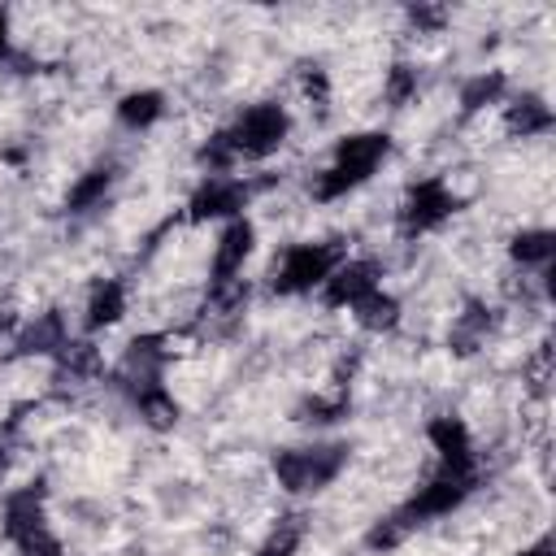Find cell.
Returning <instances> with one entry per match:
<instances>
[{"label":"cell","instance_id":"cell-1","mask_svg":"<svg viewBox=\"0 0 556 556\" xmlns=\"http://www.w3.org/2000/svg\"><path fill=\"white\" fill-rule=\"evenodd\" d=\"M387 156V135H352L339 143L330 169H321L317 178V200H334V195H348L352 187H361Z\"/></svg>","mask_w":556,"mask_h":556},{"label":"cell","instance_id":"cell-2","mask_svg":"<svg viewBox=\"0 0 556 556\" xmlns=\"http://www.w3.org/2000/svg\"><path fill=\"white\" fill-rule=\"evenodd\" d=\"M4 534H9V543H13L22 556H61V543H56V534L48 530L43 500H39L35 486L13 491V495L4 500Z\"/></svg>","mask_w":556,"mask_h":556},{"label":"cell","instance_id":"cell-3","mask_svg":"<svg viewBox=\"0 0 556 556\" xmlns=\"http://www.w3.org/2000/svg\"><path fill=\"white\" fill-rule=\"evenodd\" d=\"M348 460V447L343 443H317V447H291V452H278L274 460V473L287 491H321L326 482L339 478Z\"/></svg>","mask_w":556,"mask_h":556},{"label":"cell","instance_id":"cell-4","mask_svg":"<svg viewBox=\"0 0 556 556\" xmlns=\"http://www.w3.org/2000/svg\"><path fill=\"white\" fill-rule=\"evenodd\" d=\"M226 148L239 156H269L282 139H287V113L278 104H252L239 113V122L230 130H222Z\"/></svg>","mask_w":556,"mask_h":556},{"label":"cell","instance_id":"cell-5","mask_svg":"<svg viewBox=\"0 0 556 556\" xmlns=\"http://www.w3.org/2000/svg\"><path fill=\"white\" fill-rule=\"evenodd\" d=\"M339 261H343V256H339V248H330V243H295V248H287L274 287H278L282 295L313 291V287H321V282L330 278V269H334Z\"/></svg>","mask_w":556,"mask_h":556},{"label":"cell","instance_id":"cell-6","mask_svg":"<svg viewBox=\"0 0 556 556\" xmlns=\"http://www.w3.org/2000/svg\"><path fill=\"white\" fill-rule=\"evenodd\" d=\"M452 208H456L452 187H447L443 178H421V182L404 195L400 222H404V230H408V235H426V230L443 226V222L452 217Z\"/></svg>","mask_w":556,"mask_h":556},{"label":"cell","instance_id":"cell-7","mask_svg":"<svg viewBox=\"0 0 556 556\" xmlns=\"http://www.w3.org/2000/svg\"><path fill=\"white\" fill-rule=\"evenodd\" d=\"M469 495V478H456V473H439L434 482H426L400 513H391L404 530H413L417 521H426V517H443V513H452L460 500Z\"/></svg>","mask_w":556,"mask_h":556},{"label":"cell","instance_id":"cell-8","mask_svg":"<svg viewBox=\"0 0 556 556\" xmlns=\"http://www.w3.org/2000/svg\"><path fill=\"white\" fill-rule=\"evenodd\" d=\"M369 291H378V265L374 261H339L330 269V278L321 282V295L334 308H352Z\"/></svg>","mask_w":556,"mask_h":556},{"label":"cell","instance_id":"cell-9","mask_svg":"<svg viewBox=\"0 0 556 556\" xmlns=\"http://www.w3.org/2000/svg\"><path fill=\"white\" fill-rule=\"evenodd\" d=\"M426 434H430V443L443 460V473H456V478L473 473V443H469V430H465L460 417H434Z\"/></svg>","mask_w":556,"mask_h":556},{"label":"cell","instance_id":"cell-10","mask_svg":"<svg viewBox=\"0 0 556 556\" xmlns=\"http://www.w3.org/2000/svg\"><path fill=\"white\" fill-rule=\"evenodd\" d=\"M248 204V187L226 178V174H213L195 195H191V217L204 222V217H235L239 208Z\"/></svg>","mask_w":556,"mask_h":556},{"label":"cell","instance_id":"cell-11","mask_svg":"<svg viewBox=\"0 0 556 556\" xmlns=\"http://www.w3.org/2000/svg\"><path fill=\"white\" fill-rule=\"evenodd\" d=\"M248 252H252V226H248L243 217H235V222L222 230L217 248H213V282H217V287H230L235 274L243 269Z\"/></svg>","mask_w":556,"mask_h":556},{"label":"cell","instance_id":"cell-12","mask_svg":"<svg viewBox=\"0 0 556 556\" xmlns=\"http://www.w3.org/2000/svg\"><path fill=\"white\" fill-rule=\"evenodd\" d=\"M70 339H65V321L61 313H35V321L17 334V348L22 352H61Z\"/></svg>","mask_w":556,"mask_h":556},{"label":"cell","instance_id":"cell-13","mask_svg":"<svg viewBox=\"0 0 556 556\" xmlns=\"http://www.w3.org/2000/svg\"><path fill=\"white\" fill-rule=\"evenodd\" d=\"M552 126V109L539 100V96H521L517 104H508V130L513 135H543Z\"/></svg>","mask_w":556,"mask_h":556},{"label":"cell","instance_id":"cell-14","mask_svg":"<svg viewBox=\"0 0 556 556\" xmlns=\"http://www.w3.org/2000/svg\"><path fill=\"white\" fill-rule=\"evenodd\" d=\"M122 308H126V287L122 282H100L96 291H91V304H87V326L96 330V326H109V321H117L122 317Z\"/></svg>","mask_w":556,"mask_h":556},{"label":"cell","instance_id":"cell-15","mask_svg":"<svg viewBox=\"0 0 556 556\" xmlns=\"http://www.w3.org/2000/svg\"><path fill=\"white\" fill-rule=\"evenodd\" d=\"M352 313H356V321H361V326H369V330H387V326H395L400 304H395L391 295H382V287H378V291L361 295V300L352 304Z\"/></svg>","mask_w":556,"mask_h":556},{"label":"cell","instance_id":"cell-16","mask_svg":"<svg viewBox=\"0 0 556 556\" xmlns=\"http://www.w3.org/2000/svg\"><path fill=\"white\" fill-rule=\"evenodd\" d=\"M161 113H165L161 91H130V96H122V104H117V117H122L126 126H152Z\"/></svg>","mask_w":556,"mask_h":556},{"label":"cell","instance_id":"cell-17","mask_svg":"<svg viewBox=\"0 0 556 556\" xmlns=\"http://www.w3.org/2000/svg\"><path fill=\"white\" fill-rule=\"evenodd\" d=\"M109 187H113V169H109V165H100V169L83 174V178L74 182V191H70V208H74V213L96 208V204L109 195Z\"/></svg>","mask_w":556,"mask_h":556},{"label":"cell","instance_id":"cell-18","mask_svg":"<svg viewBox=\"0 0 556 556\" xmlns=\"http://www.w3.org/2000/svg\"><path fill=\"white\" fill-rule=\"evenodd\" d=\"M486 330H491V313H486L482 304H469V308L456 317V326H452L456 352H473V348L486 339Z\"/></svg>","mask_w":556,"mask_h":556},{"label":"cell","instance_id":"cell-19","mask_svg":"<svg viewBox=\"0 0 556 556\" xmlns=\"http://www.w3.org/2000/svg\"><path fill=\"white\" fill-rule=\"evenodd\" d=\"M508 252H513L517 265H539V269H547V261H552V235H547V230H521Z\"/></svg>","mask_w":556,"mask_h":556},{"label":"cell","instance_id":"cell-20","mask_svg":"<svg viewBox=\"0 0 556 556\" xmlns=\"http://www.w3.org/2000/svg\"><path fill=\"white\" fill-rule=\"evenodd\" d=\"M300 543H304V517H282V521L269 530V539L261 543L256 556H291Z\"/></svg>","mask_w":556,"mask_h":556},{"label":"cell","instance_id":"cell-21","mask_svg":"<svg viewBox=\"0 0 556 556\" xmlns=\"http://www.w3.org/2000/svg\"><path fill=\"white\" fill-rule=\"evenodd\" d=\"M504 96V74H478V78H469L465 83V91H460V104L469 109V113H478V109H486V104H495Z\"/></svg>","mask_w":556,"mask_h":556},{"label":"cell","instance_id":"cell-22","mask_svg":"<svg viewBox=\"0 0 556 556\" xmlns=\"http://www.w3.org/2000/svg\"><path fill=\"white\" fill-rule=\"evenodd\" d=\"M413 91H417V74H413L408 65H395L391 78H387V100H391V104H404Z\"/></svg>","mask_w":556,"mask_h":556},{"label":"cell","instance_id":"cell-23","mask_svg":"<svg viewBox=\"0 0 556 556\" xmlns=\"http://www.w3.org/2000/svg\"><path fill=\"white\" fill-rule=\"evenodd\" d=\"M517 556H552V543H547V539H539L534 547H526V552H517Z\"/></svg>","mask_w":556,"mask_h":556},{"label":"cell","instance_id":"cell-24","mask_svg":"<svg viewBox=\"0 0 556 556\" xmlns=\"http://www.w3.org/2000/svg\"><path fill=\"white\" fill-rule=\"evenodd\" d=\"M4 48H9V17L0 13V56H4Z\"/></svg>","mask_w":556,"mask_h":556},{"label":"cell","instance_id":"cell-25","mask_svg":"<svg viewBox=\"0 0 556 556\" xmlns=\"http://www.w3.org/2000/svg\"><path fill=\"white\" fill-rule=\"evenodd\" d=\"M0 465H4V443H0Z\"/></svg>","mask_w":556,"mask_h":556}]
</instances>
